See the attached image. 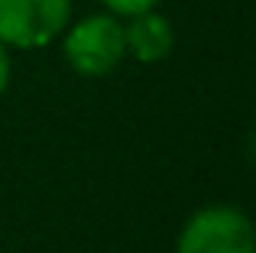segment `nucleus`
I'll list each match as a JSON object with an SVG mask.
<instances>
[{
	"instance_id": "obj_1",
	"label": "nucleus",
	"mask_w": 256,
	"mask_h": 253,
	"mask_svg": "<svg viewBox=\"0 0 256 253\" xmlns=\"http://www.w3.org/2000/svg\"><path fill=\"white\" fill-rule=\"evenodd\" d=\"M72 0H0V42L39 49L68 26Z\"/></svg>"
},
{
	"instance_id": "obj_2",
	"label": "nucleus",
	"mask_w": 256,
	"mask_h": 253,
	"mask_svg": "<svg viewBox=\"0 0 256 253\" xmlns=\"http://www.w3.org/2000/svg\"><path fill=\"white\" fill-rule=\"evenodd\" d=\"M126 56L124 26L114 16H88L65 39V58L82 75H107Z\"/></svg>"
},
{
	"instance_id": "obj_3",
	"label": "nucleus",
	"mask_w": 256,
	"mask_h": 253,
	"mask_svg": "<svg viewBox=\"0 0 256 253\" xmlns=\"http://www.w3.org/2000/svg\"><path fill=\"white\" fill-rule=\"evenodd\" d=\"M178 253H253V228L234 208H208L182 230Z\"/></svg>"
},
{
	"instance_id": "obj_4",
	"label": "nucleus",
	"mask_w": 256,
	"mask_h": 253,
	"mask_svg": "<svg viewBox=\"0 0 256 253\" xmlns=\"http://www.w3.org/2000/svg\"><path fill=\"white\" fill-rule=\"evenodd\" d=\"M124 36H126V49L140 62H159V58H166L172 52V42H175V32H172L169 20L152 13V10L136 13L133 23L124 30Z\"/></svg>"
},
{
	"instance_id": "obj_5",
	"label": "nucleus",
	"mask_w": 256,
	"mask_h": 253,
	"mask_svg": "<svg viewBox=\"0 0 256 253\" xmlns=\"http://www.w3.org/2000/svg\"><path fill=\"white\" fill-rule=\"evenodd\" d=\"M104 4L110 6L114 13H124V16H136V13L152 10V4H156V0H104Z\"/></svg>"
},
{
	"instance_id": "obj_6",
	"label": "nucleus",
	"mask_w": 256,
	"mask_h": 253,
	"mask_svg": "<svg viewBox=\"0 0 256 253\" xmlns=\"http://www.w3.org/2000/svg\"><path fill=\"white\" fill-rule=\"evenodd\" d=\"M6 82H10V58H6V49L0 42V91L6 88Z\"/></svg>"
}]
</instances>
